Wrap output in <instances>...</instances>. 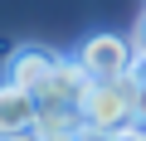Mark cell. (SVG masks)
Instances as JSON below:
<instances>
[{"instance_id": "obj_1", "label": "cell", "mask_w": 146, "mask_h": 141, "mask_svg": "<svg viewBox=\"0 0 146 141\" xmlns=\"http://www.w3.org/2000/svg\"><path fill=\"white\" fill-rule=\"evenodd\" d=\"M83 126H88V141H107V136L131 131L136 126L131 88L127 83H93V93L83 102Z\"/></svg>"}, {"instance_id": "obj_2", "label": "cell", "mask_w": 146, "mask_h": 141, "mask_svg": "<svg viewBox=\"0 0 146 141\" xmlns=\"http://www.w3.org/2000/svg\"><path fill=\"white\" fill-rule=\"evenodd\" d=\"M73 58L83 63V73L93 83H127V68H131L136 49L122 34H93V39H83V49L73 54Z\"/></svg>"}, {"instance_id": "obj_3", "label": "cell", "mask_w": 146, "mask_h": 141, "mask_svg": "<svg viewBox=\"0 0 146 141\" xmlns=\"http://www.w3.org/2000/svg\"><path fill=\"white\" fill-rule=\"evenodd\" d=\"M54 68H58V54H54V49H44V44H20V49L5 58V83L39 97L44 83L54 78Z\"/></svg>"}, {"instance_id": "obj_4", "label": "cell", "mask_w": 146, "mask_h": 141, "mask_svg": "<svg viewBox=\"0 0 146 141\" xmlns=\"http://www.w3.org/2000/svg\"><path fill=\"white\" fill-rule=\"evenodd\" d=\"M88 93H93V78L83 73V63L78 58H58V68H54V78L44 83L39 102L44 107H73V112H83Z\"/></svg>"}, {"instance_id": "obj_5", "label": "cell", "mask_w": 146, "mask_h": 141, "mask_svg": "<svg viewBox=\"0 0 146 141\" xmlns=\"http://www.w3.org/2000/svg\"><path fill=\"white\" fill-rule=\"evenodd\" d=\"M34 117H39V97L34 93H20L10 83H0V141L20 136V131H34Z\"/></svg>"}, {"instance_id": "obj_6", "label": "cell", "mask_w": 146, "mask_h": 141, "mask_svg": "<svg viewBox=\"0 0 146 141\" xmlns=\"http://www.w3.org/2000/svg\"><path fill=\"white\" fill-rule=\"evenodd\" d=\"M131 102H136V126H146V83L131 88Z\"/></svg>"}, {"instance_id": "obj_7", "label": "cell", "mask_w": 146, "mask_h": 141, "mask_svg": "<svg viewBox=\"0 0 146 141\" xmlns=\"http://www.w3.org/2000/svg\"><path fill=\"white\" fill-rule=\"evenodd\" d=\"M136 54H146V15H141V24H136Z\"/></svg>"}, {"instance_id": "obj_8", "label": "cell", "mask_w": 146, "mask_h": 141, "mask_svg": "<svg viewBox=\"0 0 146 141\" xmlns=\"http://www.w3.org/2000/svg\"><path fill=\"white\" fill-rule=\"evenodd\" d=\"M5 141H44L39 131H20V136H5Z\"/></svg>"}, {"instance_id": "obj_9", "label": "cell", "mask_w": 146, "mask_h": 141, "mask_svg": "<svg viewBox=\"0 0 146 141\" xmlns=\"http://www.w3.org/2000/svg\"><path fill=\"white\" fill-rule=\"evenodd\" d=\"M63 141H88V136H63Z\"/></svg>"}]
</instances>
